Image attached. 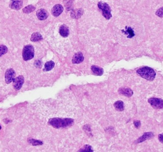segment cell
Segmentation results:
<instances>
[{"mask_svg":"<svg viewBox=\"0 0 163 152\" xmlns=\"http://www.w3.org/2000/svg\"><path fill=\"white\" fill-rule=\"evenodd\" d=\"M74 121L73 119L70 118H54L50 119L49 123L51 126L55 128H65L71 126L73 124Z\"/></svg>","mask_w":163,"mask_h":152,"instance_id":"obj_1","label":"cell"},{"mask_svg":"<svg viewBox=\"0 0 163 152\" xmlns=\"http://www.w3.org/2000/svg\"><path fill=\"white\" fill-rule=\"evenodd\" d=\"M136 73L141 77L150 81H153L156 75V73L154 70L147 66L139 68L136 71Z\"/></svg>","mask_w":163,"mask_h":152,"instance_id":"obj_2","label":"cell"},{"mask_svg":"<svg viewBox=\"0 0 163 152\" xmlns=\"http://www.w3.org/2000/svg\"><path fill=\"white\" fill-rule=\"evenodd\" d=\"M35 56V49L32 45L28 44L23 47L22 52V56L24 61H27L31 60Z\"/></svg>","mask_w":163,"mask_h":152,"instance_id":"obj_3","label":"cell"},{"mask_svg":"<svg viewBox=\"0 0 163 152\" xmlns=\"http://www.w3.org/2000/svg\"><path fill=\"white\" fill-rule=\"evenodd\" d=\"M98 7L101 10H102L103 16L107 20H109L112 17L111 8L107 3L99 1L98 3Z\"/></svg>","mask_w":163,"mask_h":152,"instance_id":"obj_4","label":"cell"},{"mask_svg":"<svg viewBox=\"0 0 163 152\" xmlns=\"http://www.w3.org/2000/svg\"><path fill=\"white\" fill-rule=\"evenodd\" d=\"M150 105L155 109H163V100L158 98H151L148 100Z\"/></svg>","mask_w":163,"mask_h":152,"instance_id":"obj_5","label":"cell"},{"mask_svg":"<svg viewBox=\"0 0 163 152\" xmlns=\"http://www.w3.org/2000/svg\"><path fill=\"white\" fill-rule=\"evenodd\" d=\"M15 77V72L12 68L8 69L5 73V81L7 84H9L14 81Z\"/></svg>","mask_w":163,"mask_h":152,"instance_id":"obj_6","label":"cell"},{"mask_svg":"<svg viewBox=\"0 0 163 152\" xmlns=\"http://www.w3.org/2000/svg\"><path fill=\"white\" fill-rule=\"evenodd\" d=\"M24 78L23 75H19L15 78L13 81V86L15 90H19L24 84Z\"/></svg>","mask_w":163,"mask_h":152,"instance_id":"obj_7","label":"cell"},{"mask_svg":"<svg viewBox=\"0 0 163 152\" xmlns=\"http://www.w3.org/2000/svg\"><path fill=\"white\" fill-rule=\"evenodd\" d=\"M23 0H11L10 2V8L15 10H19L23 6Z\"/></svg>","mask_w":163,"mask_h":152,"instance_id":"obj_8","label":"cell"},{"mask_svg":"<svg viewBox=\"0 0 163 152\" xmlns=\"http://www.w3.org/2000/svg\"><path fill=\"white\" fill-rule=\"evenodd\" d=\"M64 8L61 4H58L55 5L52 9V13L55 17H58L63 12Z\"/></svg>","mask_w":163,"mask_h":152,"instance_id":"obj_9","label":"cell"},{"mask_svg":"<svg viewBox=\"0 0 163 152\" xmlns=\"http://www.w3.org/2000/svg\"><path fill=\"white\" fill-rule=\"evenodd\" d=\"M36 15L38 18L41 21L46 20L49 16V13L46 10L40 9L36 12Z\"/></svg>","mask_w":163,"mask_h":152,"instance_id":"obj_10","label":"cell"},{"mask_svg":"<svg viewBox=\"0 0 163 152\" xmlns=\"http://www.w3.org/2000/svg\"><path fill=\"white\" fill-rule=\"evenodd\" d=\"M155 136L154 133L152 132L145 133L141 137L139 138L136 141V143H142L143 142L145 141L146 140L152 139Z\"/></svg>","mask_w":163,"mask_h":152,"instance_id":"obj_11","label":"cell"},{"mask_svg":"<svg viewBox=\"0 0 163 152\" xmlns=\"http://www.w3.org/2000/svg\"><path fill=\"white\" fill-rule=\"evenodd\" d=\"M84 60V57L81 52H78L74 55L72 58L73 64H80Z\"/></svg>","mask_w":163,"mask_h":152,"instance_id":"obj_12","label":"cell"},{"mask_svg":"<svg viewBox=\"0 0 163 152\" xmlns=\"http://www.w3.org/2000/svg\"><path fill=\"white\" fill-rule=\"evenodd\" d=\"M84 12L83 9H78L73 10L71 12V17L73 19H78L81 18Z\"/></svg>","mask_w":163,"mask_h":152,"instance_id":"obj_13","label":"cell"},{"mask_svg":"<svg viewBox=\"0 0 163 152\" xmlns=\"http://www.w3.org/2000/svg\"><path fill=\"white\" fill-rule=\"evenodd\" d=\"M59 33L63 37H66L69 35V29L66 24H63L59 28Z\"/></svg>","mask_w":163,"mask_h":152,"instance_id":"obj_14","label":"cell"},{"mask_svg":"<svg viewBox=\"0 0 163 152\" xmlns=\"http://www.w3.org/2000/svg\"><path fill=\"white\" fill-rule=\"evenodd\" d=\"M91 70L94 75L97 76H101L104 73V70L103 68L96 66H91Z\"/></svg>","mask_w":163,"mask_h":152,"instance_id":"obj_15","label":"cell"},{"mask_svg":"<svg viewBox=\"0 0 163 152\" xmlns=\"http://www.w3.org/2000/svg\"><path fill=\"white\" fill-rule=\"evenodd\" d=\"M119 93L120 94L124 95L127 97H131L133 95L132 90L128 88H121L119 90Z\"/></svg>","mask_w":163,"mask_h":152,"instance_id":"obj_16","label":"cell"},{"mask_svg":"<svg viewBox=\"0 0 163 152\" xmlns=\"http://www.w3.org/2000/svg\"><path fill=\"white\" fill-rule=\"evenodd\" d=\"M43 39L42 35L38 32H35L32 33L31 37V41L33 42L39 41Z\"/></svg>","mask_w":163,"mask_h":152,"instance_id":"obj_17","label":"cell"},{"mask_svg":"<svg viewBox=\"0 0 163 152\" xmlns=\"http://www.w3.org/2000/svg\"><path fill=\"white\" fill-rule=\"evenodd\" d=\"M115 109L118 111H123L124 110V103L121 101H118L114 104Z\"/></svg>","mask_w":163,"mask_h":152,"instance_id":"obj_18","label":"cell"},{"mask_svg":"<svg viewBox=\"0 0 163 152\" xmlns=\"http://www.w3.org/2000/svg\"><path fill=\"white\" fill-rule=\"evenodd\" d=\"M55 64L53 61H48L44 65V71H49L55 66Z\"/></svg>","mask_w":163,"mask_h":152,"instance_id":"obj_19","label":"cell"},{"mask_svg":"<svg viewBox=\"0 0 163 152\" xmlns=\"http://www.w3.org/2000/svg\"><path fill=\"white\" fill-rule=\"evenodd\" d=\"M35 10V7L34 6L32 5H29V6H26V7H24L23 9V11L24 13L28 14V13L34 12Z\"/></svg>","mask_w":163,"mask_h":152,"instance_id":"obj_20","label":"cell"},{"mask_svg":"<svg viewBox=\"0 0 163 152\" xmlns=\"http://www.w3.org/2000/svg\"><path fill=\"white\" fill-rule=\"evenodd\" d=\"M28 142L32 144V146H36L42 145L43 142L40 140H35L34 139H29L28 140Z\"/></svg>","mask_w":163,"mask_h":152,"instance_id":"obj_21","label":"cell"},{"mask_svg":"<svg viewBox=\"0 0 163 152\" xmlns=\"http://www.w3.org/2000/svg\"><path fill=\"white\" fill-rule=\"evenodd\" d=\"M8 52V48L4 45H0V57Z\"/></svg>","mask_w":163,"mask_h":152,"instance_id":"obj_22","label":"cell"},{"mask_svg":"<svg viewBox=\"0 0 163 152\" xmlns=\"http://www.w3.org/2000/svg\"><path fill=\"white\" fill-rule=\"evenodd\" d=\"M74 0H64V4L67 9H71Z\"/></svg>","mask_w":163,"mask_h":152,"instance_id":"obj_23","label":"cell"},{"mask_svg":"<svg viewBox=\"0 0 163 152\" xmlns=\"http://www.w3.org/2000/svg\"><path fill=\"white\" fill-rule=\"evenodd\" d=\"M80 151H81V152H93V150L92 149V147L91 146L86 145V146L83 147V148H82Z\"/></svg>","mask_w":163,"mask_h":152,"instance_id":"obj_24","label":"cell"},{"mask_svg":"<svg viewBox=\"0 0 163 152\" xmlns=\"http://www.w3.org/2000/svg\"><path fill=\"white\" fill-rule=\"evenodd\" d=\"M155 15L159 17H163V7H161L156 11Z\"/></svg>","mask_w":163,"mask_h":152,"instance_id":"obj_25","label":"cell"},{"mask_svg":"<svg viewBox=\"0 0 163 152\" xmlns=\"http://www.w3.org/2000/svg\"><path fill=\"white\" fill-rule=\"evenodd\" d=\"M128 33L129 35L128 36V38H132L135 35V34L134 33V31H133V30L131 29L130 27H128L127 29V31H126Z\"/></svg>","mask_w":163,"mask_h":152,"instance_id":"obj_26","label":"cell"},{"mask_svg":"<svg viewBox=\"0 0 163 152\" xmlns=\"http://www.w3.org/2000/svg\"><path fill=\"white\" fill-rule=\"evenodd\" d=\"M134 124L135 127L137 128H139L141 126V123L140 121H134Z\"/></svg>","mask_w":163,"mask_h":152,"instance_id":"obj_27","label":"cell"},{"mask_svg":"<svg viewBox=\"0 0 163 152\" xmlns=\"http://www.w3.org/2000/svg\"><path fill=\"white\" fill-rule=\"evenodd\" d=\"M35 65L37 67H40L41 66V61H40L37 60V61H35Z\"/></svg>","mask_w":163,"mask_h":152,"instance_id":"obj_28","label":"cell"},{"mask_svg":"<svg viewBox=\"0 0 163 152\" xmlns=\"http://www.w3.org/2000/svg\"><path fill=\"white\" fill-rule=\"evenodd\" d=\"M158 139H159V141L161 143H163V134H159L158 136Z\"/></svg>","mask_w":163,"mask_h":152,"instance_id":"obj_29","label":"cell"},{"mask_svg":"<svg viewBox=\"0 0 163 152\" xmlns=\"http://www.w3.org/2000/svg\"><path fill=\"white\" fill-rule=\"evenodd\" d=\"M1 129V126H0V130Z\"/></svg>","mask_w":163,"mask_h":152,"instance_id":"obj_30","label":"cell"}]
</instances>
